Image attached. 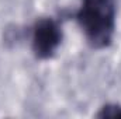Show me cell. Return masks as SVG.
I'll list each match as a JSON object with an SVG mask.
<instances>
[{
    "mask_svg": "<svg viewBox=\"0 0 121 119\" xmlns=\"http://www.w3.org/2000/svg\"><path fill=\"white\" fill-rule=\"evenodd\" d=\"M62 41V30L54 18H41L32 27L31 45L38 59H49L55 55Z\"/></svg>",
    "mask_w": 121,
    "mask_h": 119,
    "instance_id": "7a4b0ae2",
    "label": "cell"
},
{
    "mask_svg": "<svg viewBox=\"0 0 121 119\" xmlns=\"http://www.w3.org/2000/svg\"><path fill=\"white\" fill-rule=\"evenodd\" d=\"M99 118H121V107L120 105H104L100 112L97 114Z\"/></svg>",
    "mask_w": 121,
    "mask_h": 119,
    "instance_id": "3957f363",
    "label": "cell"
},
{
    "mask_svg": "<svg viewBox=\"0 0 121 119\" xmlns=\"http://www.w3.org/2000/svg\"><path fill=\"white\" fill-rule=\"evenodd\" d=\"M116 0H82L76 20L91 48H107L116 30Z\"/></svg>",
    "mask_w": 121,
    "mask_h": 119,
    "instance_id": "6da1fadb",
    "label": "cell"
}]
</instances>
